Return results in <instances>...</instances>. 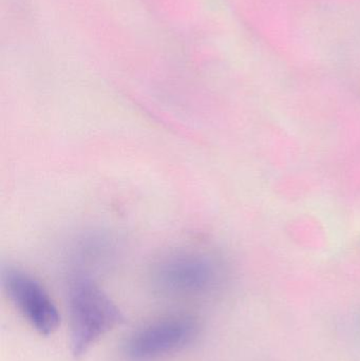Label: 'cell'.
Returning a JSON list of instances; mask_svg holds the SVG:
<instances>
[{"label": "cell", "instance_id": "cell-1", "mask_svg": "<svg viewBox=\"0 0 360 361\" xmlns=\"http://www.w3.org/2000/svg\"><path fill=\"white\" fill-rule=\"evenodd\" d=\"M70 339L74 356L84 355L124 319L122 312L92 279L78 276L68 292Z\"/></svg>", "mask_w": 360, "mask_h": 361}, {"label": "cell", "instance_id": "cell-2", "mask_svg": "<svg viewBox=\"0 0 360 361\" xmlns=\"http://www.w3.org/2000/svg\"><path fill=\"white\" fill-rule=\"evenodd\" d=\"M199 324L188 315L152 320L131 333L122 353L126 361H159L179 353L198 337Z\"/></svg>", "mask_w": 360, "mask_h": 361}, {"label": "cell", "instance_id": "cell-3", "mask_svg": "<svg viewBox=\"0 0 360 361\" xmlns=\"http://www.w3.org/2000/svg\"><path fill=\"white\" fill-rule=\"evenodd\" d=\"M215 263L196 252H178L163 258L156 265L152 281L156 290L170 296L204 294L217 282Z\"/></svg>", "mask_w": 360, "mask_h": 361}, {"label": "cell", "instance_id": "cell-4", "mask_svg": "<svg viewBox=\"0 0 360 361\" xmlns=\"http://www.w3.org/2000/svg\"><path fill=\"white\" fill-rule=\"evenodd\" d=\"M4 288L11 302L36 332L49 336L58 329V310L33 276L19 269H8L4 275Z\"/></svg>", "mask_w": 360, "mask_h": 361}]
</instances>
